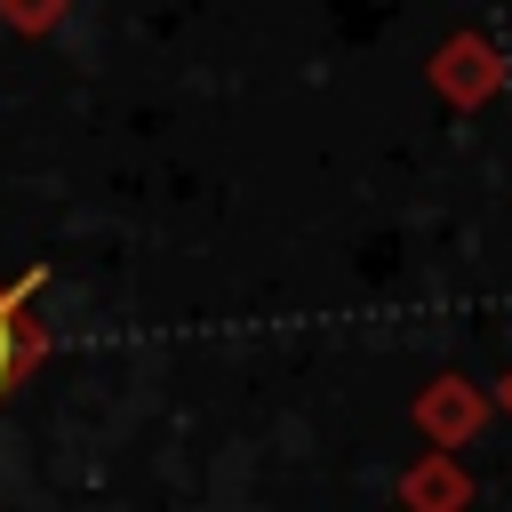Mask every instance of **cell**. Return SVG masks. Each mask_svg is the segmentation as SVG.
I'll return each instance as SVG.
<instances>
[{
    "instance_id": "cell-1",
    "label": "cell",
    "mask_w": 512,
    "mask_h": 512,
    "mask_svg": "<svg viewBox=\"0 0 512 512\" xmlns=\"http://www.w3.org/2000/svg\"><path fill=\"white\" fill-rule=\"evenodd\" d=\"M32 296H40V272L24 280H0V400L48 360V328L32 320Z\"/></svg>"
}]
</instances>
